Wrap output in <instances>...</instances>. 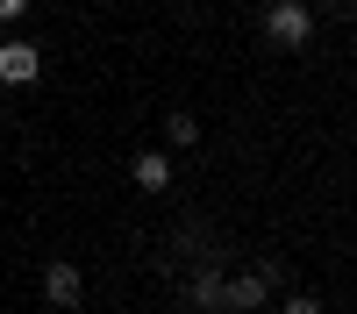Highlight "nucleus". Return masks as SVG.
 I'll use <instances>...</instances> for the list:
<instances>
[{"label": "nucleus", "instance_id": "nucleus-1", "mask_svg": "<svg viewBox=\"0 0 357 314\" xmlns=\"http://www.w3.org/2000/svg\"><path fill=\"white\" fill-rule=\"evenodd\" d=\"M264 36H272L279 50H301V43L314 36V15L301 8V0H279V8H272V15H264Z\"/></svg>", "mask_w": 357, "mask_h": 314}, {"label": "nucleus", "instance_id": "nucleus-2", "mask_svg": "<svg viewBox=\"0 0 357 314\" xmlns=\"http://www.w3.org/2000/svg\"><path fill=\"white\" fill-rule=\"evenodd\" d=\"M43 72V50L36 43H0V86H29Z\"/></svg>", "mask_w": 357, "mask_h": 314}, {"label": "nucleus", "instance_id": "nucleus-3", "mask_svg": "<svg viewBox=\"0 0 357 314\" xmlns=\"http://www.w3.org/2000/svg\"><path fill=\"white\" fill-rule=\"evenodd\" d=\"M264 300H272V278H264V272H243V278H222V307L250 314V307H264Z\"/></svg>", "mask_w": 357, "mask_h": 314}, {"label": "nucleus", "instance_id": "nucleus-4", "mask_svg": "<svg viewBox=\"0 0 357 314\" xmlns=\"http://www.w3.org/2000/svg\"><path fill=\"white\" fill-rule=\"evenodd\" d=\"M79 293H86L79 265H65V257H57V265H43V300H50V307H79Z\"/></svg>", "mask_w": 357, "mask_h": 314}, {"label": "nucleus", "instance_id": "nucleus-5", "mask_svg": "<svg viewBox=\"0 0 357 314\" xmlns=\"http://www.w3.org/2000/svg\"><path fill=\"white\" fill-rule=\"evenodd\" d=\"M129 179H136L143 193H158V186H172V157H165V150H136V164H129Z\"/></svg>", "mask_w": 357, "mask_h": 314}, {"label": "nucleus", "instance_id": "nucleus-6", "mask_svg": "<svg viewBox=\"0 0 357 314\" xmlns=\"http://www.w3.org/2000/svg\"><path fill=\"white\" fill-rule=\"evenodd\" d=\"M165 136L178 143V150H193V143H200V122H193V114H172V122H165Z\"/></svg>", "mask_w": 357, "mask_h": 314}, {"label": "nucleus", "instance_id": "nucleus-7", "mask_svg": "<svg viewBox=\"0 0 357 314\" xmlns=\"http://www.w3.org/2000/svg\"><path fill=\"white\" fill-rule=\"evenodd\" d=\"M193 307H222V278H215V272L193 278Z\"/></svg>", "mask_w": 357, "mask_h": 314}, {"label": "nucleus", "instance_id": "nucleus-8", "mask_svg": "<svg viewBox=\"0 0 357 314\" xmlns=\"http://www.w3.org/2000/svg\"><path fill=\"white\" fill-rule=\"evenodd\" d=\"M279 314H321V300H314V293H293V300H286Z\"/></svg>", "mask_w": 357, "mask_h": 314}, {"label": "nucleus", "instance_id": "nucleus-9", "mask_svg": "<svg viewBox=\"0 0 357 314\" xmlns=\"http://www.w3.org/2000/svg\"><path fill=\"white\" fill-rule=\"evenodd\" d=\"M15 15H29V0H0V22H15Z\"/></svg>", "mask_w": 357, "mask_h": 314}]
</instances>
